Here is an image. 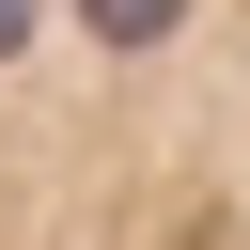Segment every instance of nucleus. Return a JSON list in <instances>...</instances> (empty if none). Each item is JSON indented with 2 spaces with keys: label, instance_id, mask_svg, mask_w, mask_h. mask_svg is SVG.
<instances>
[{
  "label": "nucleus",
  "instance_id": "obj_1",
  "mask_svg": "<svg viewBox=\"0 0 250 250\" xmlns=\"http://www.w3.org/2000/svg\"><path fill=\"white\" fill-rule=\"evenodd\" d=\"M0 250H250V0H0Z\"/></svg>",
  "mask_w": 250,
  "mask_h": 250
}]
</instances>
